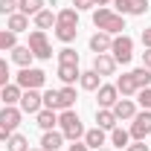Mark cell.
Returning <instances> with one entry per match:
<instances>
[{"label":"cell","mask_w":151,"mask_h":151,"mask_svg":"<svg viewBox=\"0 0 151 151\" xmlns=\"http://www.w3.org/2000/svg\"><path fill=\"white\" fill-rule=\"evenodd\" d=\"M58 99H61V111L76 108V87H73V84H64V87L58 90Z\"/></svg>","instance_id":"28"},{"label":"cell","mask_w":151,"mask_h":151,"mask_svg":"<svg viewBox=\"0 0 151 151\" xmlns=\"http://www.w3.org/2000/svg\"><path fill=\"white\" fill-rule=\"evenodd\" d=\"M96 102H99V108H113V105L119 102V90H116V84H99V90H96Z\"/></svg>","instance_id":"9"},{"label":"cell","mask_w":151,"mask_h":151,"mask_svg":"<svg viewBox=\"0 0 151 151\" xmlns=\"http://www.w3.org/2000/svg\"><path fill=\"white\" fill-rule=\"evenodd\" d=\"M32 23H35V29L47 32L50 26H55V12H52V9H41L35 18H32Z\"/></svg>","instance_id":"22"},{"label":"cell","mask_w":151,"mask_h":151,"mask_svg":"<svg viewBox=\"0 0 151 151\" xmlns=\"http://www.w3.org/2000/svg\"><path fill=\"white\" fill-rule=\"evenodd\" d=\"M131 78H134V84L142 90V87H151V70L148 67H137V70H131Z\"/></svg>","instance_id":"29"},{"label":"cell","mask_w":151,"mask_h":151,"mask_svg":"<svg viewBox=\"0 0 151 151\" xmlns=\"http://www.w3.org/2000/svg\"><path fill=\"white\" fill-rule=\"evenodd\" d=\"M116 116H113L111 108H96V128H102V131H113L116 128Z\"/></svg>","instance_id":"16"},{"label":"cell","mask_w":151,"mask_h":151,"mask_svg":"<svg viewBox=\"0 0 151 151\" xmlns=\"http://www.w3.org/2000/svg\"><path fill=\"white\" fill-rule=\"evenodd\" d=\"M113 12H119L122 18L131 15V18H139L148 12V0H113Z\"/></svg>","instance_id":"6"},{"label":"cell","mask_w":151,"mask_h":151,"mask_svg":"<svg viewBox=\"0 0 151 151\" xmlns=\"http://www.w3.org/2000/svg\"><path fill=\"white\" fill-rule=\"evenodd\" d=\"M131 139H145L151 134V111H142V113H137L131 119Z\"/></svg>","instance_id":"7"},{"label":"cell","mask_w":151,"mask_h":151,"mask_svg":"<svg viewBox=\"0 0 151 151\" xmlns=\"http://www.w3.org/2000/svg\"><path fill=\"white\" fill-rule=\"evenodd\" d=\"M9 64H6V58H0V87H6L9 84Z\"/></svg>","instance_id":"37"},{"label":"cell","mask_w":151,"mask_h":151,"mask_svg":"<svg viewBox=\"0 0 151 151\" xmlns=\"http://www.w3.org/2000/svg\"><path fill=\"white\" fill-rule=\"evenodd\" d=\"M116 90H119V93H122L125 99H128V96H137V90H139V87L134 84L131 73H122L119 78H116Z\"/></svg>","instance_id":"24"},{"label":"cell","mask_w":151,"mask_h":151,"mask_svg":"<svg viewBox=\"0 0 151 151\" xmlns=\"http://www.w3.org/2000/svg\"><path fill=\"white\" fill-rule=\"evenodd\" d=\"M142 67L151 70V47H145V52H142Z\"/></svg>","instance_id":"40"},{"label":"cell","mask_w":151,"mask_h":151,"mask_svg":"<svg viewBox=\"0 0 151 151\" xmlns=\"http://www.w3.org/2000/svg\"><path fill=\"white\" fill-rule=\"evenodd\" d=\"M111 111H113V116L122 122V119H134V116H137V105H134L131 99H125V96H122V99L113 105Z\"/></svg>","instance_id":"13"},{"label":"cell","mask_w":151,"mask_h":151,"mask_svg":"<svg viewBox=\"0 0 151 151\" xmlns=\"http://www.w3.org/2000/svg\"><path fill=\"white\" fill-rule=\"evenodd\" d=\"M12 61H15L18 67H32V61H35V55H32V50H29L26 44H23V47L18 44V47L12 50Z\"/></svg>","instance_id":"21"},{"label":"cell","mask_w":151,"mask_h":151,"mask_svg":"<svg viewBox=\"0 0 151 151\" xmlns=\"http://www.w3.org/2000/svg\"><path fill=\"white\" fill-rule=\"evenodd\" d=\"M41 99H44V108H50V111L61 113V99H58V90H44V93H41Z\"/></svg>","instance_id":"32"},{"label":"cell","mask_w":151,"mask_h":151,"mask_svg":"<svg viewBox=\"0 0 151 151\" xmlns=\"http://www.w3.org/2000/svg\"><path fill=\"white\" fill-rule=\"evenodd\" d=\"M64 145V134L61 131H44V137H41V151H58Z\"/></svg>","instance_id":"15"},{"label":"cell","mask_w":151,"mask_h":151,"mask_svg":"<svg viewBox=\"0 0 151 151\" xmlns=\"http://www.w3.org/2000/svg\"><path fill=\"white\" fill-rule=\"evenodd\" d=\"M12 134H15V131H9V128H6V125H0V142H6V139H9V137H12Z\"/></svg>","instance_id":"41"},{"label":"cell","mask_w":151,"mask_h":151,"mask_svg":"<svg viewBox=\"0 0 151 151\" xmlns=\"http://www.w3.org/2000/svg\"><path fill=\"white\" fill-rule=\"evenodd\" d=\"M78 76H81L78 64H58V78H61L64 84H76Z\"/></svg>","instance_id":"23"},{"label":"cell","mask_w":151,"mask_h":151,"mask_svg":"<svg viewBox=\"0 0 151 151\" xmlns=\"http://www.w3.org/2000/svg\"><path fill=\"white\" fill-rule=\"evenodd\" d=\"M6 29H9V32H15V35H20V32H26V29H29V18H26L23 12H15V15H9V18H6Z\"/></svg>","instance_id":"19"},{"label":"cell","mask_w":151,"mask_h":151,"mask_svg":"<svg viewBox=\"0 0 151 151\" xmlns=\"http://www.w3.org/2000/svg\"><path fill=\"white\" fill-rule=\"evenodd\" d=\"M26 47L32 50V55H35L38 61H50V58H52V44H50L47 32H41V29L29 32V44H26Z\"/></svg>","instance_id":"5"},{"label":"cell","mask_w":151,"mask_h":151,"mask_svg":"<svg viewBox=\"0 0 151 151\" xmlns=\"http://www.w3.org/2000/svg\"><path fill=\"white\" fill-rule=\"evenodd\" d=\"M78 84H81V90H99V84H102V76L96 73L93 67H90V70H84V73L78 76Z\"/></svg>","instance_id":"20"},{"label":"cell","mask_w":151,"mask_h":151,"mask_svg":"<svg viewBox=\"0 0 151 151\" xmlns=\"http://www.w3.org/2000/svg\"><path fill=\"white\" fill-rule=\"evenodd\" d=\"M76 35H78V26H58L55 23V38L61 44H73Z\"/></svg>","instance_id":"31"},{"label":"cell","mask_w":151,"mask_h":151,"mask_svg":"<svg viewBox=\"0 0 151 151\" xmlns=\"http://www.w3.org/2000/svg\"><path fill=\"white\" fill-rule=\"evenodd\" d=\"M96 6V0H73V9L76 12H90Z\"/></svg>","instance_id":"38"},{"label":"cell","mask_w":151,"mask_h":151,"mask_svg":"<svg viewBox=\"0 0 151 151\" xmlns=\"http://www.w3.org/2000/svg\"><path fill=\"white\" fill-rule=\"evenodd\" d=\"M20 96H23V90H20L18 84H12V81H9L6 87H0V102H3V105H9V108H15V105H18Z\"/></svg>","instance_id":"18"},{"label":"cell","mask_w":151,"mask_h":151,"mask_svg":"<svg viewBox=\"0 0 151 151\" xmlns=\"http://www.w3.org/2000/svg\"><path fill=\"white\" fill-rule=\"evenodd\" d=\"M35 122H38L41 131H52V128L58 125V113L50 111V108H41V111L35 113Z\"/></svg>","instance_id":"17"},{"label":"cell","mask_w":151,"mask_h":151,"mask_svg":"<svg viewBox=\"0 0 151 151\" xmlns=\"http://www.w3.org/2000/svg\"><path fill=\"white\" fill-rule=\"evenodd\" d=\"M96 3H99V6H111L113 0H96Z\"/></svg>","instance_id":"44"},{"label":"cell","mask_w":151,"mask_h":151,"mask_svg":"<svg viewBox=\"0 0 151 151\" xmlns=\"http://www.w3.org/2000/svg\"><path fill=\"white\" fill-rule=\"evenodd\" d=\"M137 99H139L142 111H151V87H142V90H137Z\"/></svg>","instance_id":"36"},{"label":"cell","mask_w":151,"mask_h":151,"mask_svg":"<svg viewBox=\"0 0 151 151\" xmlns=\"http://www.w3.org/2000/svg\"><path fill=\"white\" fill-rule=\"evenodd\" d=\"M44 6H47L44 0H18V12H23L26 18H35Z\"/></svg>","instance_id":"26"},{"label":"cell","mask_w":151,"mask_h":151,"mask_svg":"<svg viewBox=\"0 0 151 151\" xmlns=\"http://www.w3.org/2000/svg\"><path fill=\"white\" fill-rule=\"evenodd\" d=\"M15 84H18L20 90H41V87L47 84V73L38 70V67H20Z\"/></svg>","instance_id":"3"},{"label":"cell","mask_w":151,"mask_h":151,"mask_svg":"<svg viewBox=\"0 0 151 151\" xmlns=\"http://www.w3.org/2000/svg\"><path fill=\"white\" fill-rule=\"evenodd\" d=\"M81 142L87 145V148H105V142H108V131H102V128H90V131H84L81 137Z\"/></svg>","instance_id":"11"},{"label":"cell","mask_w":151,"mask_h":151,"mask_svg":"<svg viewBox=\"0 0 151 151\" xmlns=\"http://www.w3.org/2000/svg\"><path fill=\"white\" fill-rule=\"evenodd\" d=\"M58 64H78V52H76L73 47H64L58 52Z\"/></svg>","instance_id":"34"},{"label":"cell","mask_w":151,"mask_h":151,"mask_svg":"<svg viewBox=\"0 0 151 151\" xmlns=\"http://www.w3.org/2000/svg\"><path fill=\"white\" fill-rule=\"evenodd\" d=\"M111 55L116 64H128L134 58V38L131 35H113V44H111Z\"/></svg>","instance_id":"4"},{"label":"cell","mask_w":151,"mask_h":151,"mask_svg":"<svg viewBox=\"0 0 151 151\" xmlns=\"http://www.w3.org/2000/svg\"><path fill=\"white\" fill-rule=\"evenodd\" d=\"M111 145H116V148H128L131 145V131H125V128H113L111 131Z\"/></svg>","instance_id":"27"},{"label":"cell","mask_w":151,"mask_h":151,"mask_svg":"<svg viewBox=\"0 0 151 151\" xmlns=\"http://www.w3.org/2000/svg\"><path fill=\"white\" fill-rule=\"evenodd\" d=\"M58 128L64 134V139H70V142H78V139L84 137V125H81V119H78V113H76L73 108L58 113Z\"/></svg>","instance_id":"2"},{"label":"cell","mask_w":151,"mask_h":151,"mask_svg":"<svg viewBox=\"0 0 151 151\" xmlns=\"http://www.w3.org/2000/svg\"><path fill=\"white\" fill-rule=\"evenodd\" d=\"M96 151H113V148H96Z\"/></svg>","instance_id":"45"},{"label":"cell","mask_w":151,"mask_h":151,"mask_svg":"<svg viewBox=\"0 0 151 151\" xmlns=\"http://www.w3.org/2000/svg\"><path fill=\"white\" fill-rule=\"evenodd\" d=\"M29 151H41V148H29Z\"/></svg>","instance_id":"46"},{"label":"cell","mask_w":151,"mask_h":151,"mask_svg":"<svg viewBox=\"0 0 151 151\" xmlns=\"http://www.w3.org/2000/svg\"><path fill=\"white\" fill-rule=\"evenodd\" d=\"M93 70L99 76H113L116 73V61H113L111 52H102V55H96L93 58Z\"/></svg>","instance_id":"12"},{"label":"cell","mask_w":151,"mask_h":151,"mask_svg":"<svg viewBox=\"0 0 151 151\" xmlns=\"http://www.w3.org/2000/svg\"><path fill=\"white\" fill-rule=\"evenodd\" d=\"M111 44H113V35H108V32H96V35H90V52H96V55L111 52Z\"/></svg>","instance_id":"14"},{"label":"cell","mask_w":151,"mask_h":151,"mask_svg":"<svg viewBox=\"0 0 151 151\" xmlns=\"http://www.w3.org/2000/svg\"><path fill=\"white\" fill-rule=\"evenodd\" d=\"M18 108L23 113H38L41 108H44V99H41V90H23V96H20Z\"/></svg>","instance_id":"8"},{"label":"cell","mask_w":151,"mask_h":151,"mask_svg":"<svg viewBox=\"0 0 151 151\" xmlns=\"http://www.w3.org/2000/svg\"><path fill=\"white\" fill-rule=\"evenodd\" d=\"M20 119H23V111H20L18 105H15V108L3 105V111H0V125H6L9 131H15V128L20 125Z\"/></svg>","instance_id":"10"},{"label":"cell","mask_w":151,"mask_h":151,"mask_svg":"<svg viewBox=\"0 0 151 151\" xmlns=\"http://www.w3.org/2000/svg\"><path fill=\"white\" fill-rule=\"evenodd\" d=\"M15 12H18V0H0V15L3 18H9Z\"/></svg>","instance_id":"35"},{"label":"cell","mask_w":151,"mask_h":151,"mask_svg":"<svg viewBox=\"0 0 151 151\" xmlns=\"http://www.w3.org/2000/svg\"><path fill=\"white\" fill-rule=\"evenodd\" d=\"M93 26L99 32H108V35H122L125 18H122L119 12L108 9V6H99V9H93Z\"/></svg>","instance_id":"1"},{"label":"cell","mask_w":151,"mask_h":151,"mask_svg":"<svg viewBox=\"0 0 151 151\" xmlns=\"http://www.w3.org/2000/svg\"><path fill=\"white\" fill-rule=\"evenodd\" d=\"M125 151H148V145H145V139H131V145Z\"/></svg>","instance_id":"39"},{"label":"cell","mask_w":151,"mask_h":151,"mask_svg":"<svg viewBox=\"0 0 151 151\" xmlns=\"http://www.w3.org/2000/svg\"><path fill=\"white\" fill-rule=\"evenodd\" d=\"M55 23L58 26H78V12H76L73 6H67V9L55 12Z\"/></svg>","instance_id":"25"},{"label":"cell","mask_w":151,"mask_h":151,"mask_svg":"<svg viewBox=\"0 0 151 151\" xmlns=\"http://www.w3.org/2000/svg\"><path fill=\"white\" fill-rule=\"evenodd\" d=\"M6 148H9V151H29V139H26L23 134L15 131L9 139H6Z\"/></svg>","instance_id":"30"},{"label":"cell","mask_w":151,"mask_h":151,"mask_svg":"<svg viewBox=\"0 0 151 151\" xmlns=\"http://www.w3.org/2000/svg\"><path fill=\"white\" fill-rule=\"evenodd\" d=\"M15 47H18V35L9 32V29H0V52H6V50L12 52Z\"/></svg>","instance_id":"33"},{"label":"cell","mask_w":151,"mask_h":151,"mask_svg":"<svg viewBox=\"0 0 151 151\" xmlns=\"http://www.w3.org/2000/svg\"><path fill=\"white\" fill-rule=\"evenodd\" d=\"M142 47H151V26L142 29Z\"/></svg>","instance_id":"42"},{"label":"cell","mask_w":151,"mask_h":151,"mask_svg":"<svg viewBox=\"0 0 151 151\" xmlns=\"http://www.w3.org/2000/svg\"><path fill=\"white\" fill-rule=\"evenodd\" d=\"M67 151H90V148H87L84 142H73V145H70V148H67Z\"/></svg>","instance_id":"43"}]
</instances>
